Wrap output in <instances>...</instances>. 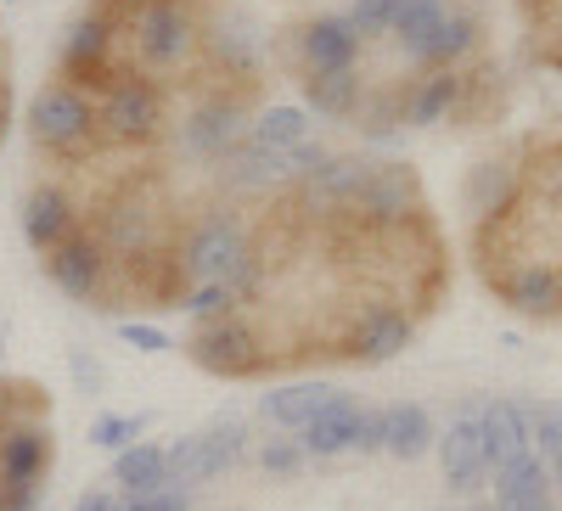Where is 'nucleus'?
Here are the masks:
<instances>
[{"mask_svg":"<svg viewBox=\"0 0 562 511\" xmlns=\"http://www.w3.org/2000/svg\"><path fill=\"white\" fill-rule=\"evenodd\" d=\"M52 428L40 422H12L0 428V489H40V478L52 473Z\"/></svg>","mask_w":562,"mask_h":511,"instance_id":"9","label":"nucleus"},{"mask_svg":"<svg viewBox=\"0 0 562 511\" xmlns=\"http://www.w3.org/2000/svg\"><path fill=\"white\" fill-rule=\"evenodd\" d=\"M68 371H74V383H79L85 394H102V365L90 360L85 349H74V354H68Z\"/></svg>","mask_w":562,"mask_h":511,"instance_id":"27","label":"nucleus"},{"mask_svg":"<svg viewBox=\"0 0 562 511\" xmlns=\"http://www.w3.org/2000/svg\"><path fill=\"white\" fill-rule=\"evenodd\" d=\"M119 511H192L186 489H158V495H130Z\"/></svg>","mask_w":562,"mask_h":511,"instance_id":"26","label":"nucleus"},{"mask_svg":"<svg viewBox=\"0 0 562 511\" xmlns=\"http://www.w3.org/2000/svg\"><path fill=\"white\" fill-rule=\"evenodd\" d=\"M479 439H484V467L490 478L506 473L512 461H524L535 444H529V410L512 405V399H490L479 405Z\"/></svg>","mask_w":562,"mask_h":511,"instance_id":"12","label":"nucleus"},{"mask_svg":"<svg viewBox=\"0 0 562 511\" xmlns=\"http://www.w3.org/2000/svg\"><path fill=\"white\" fill-rule=\"evenodd\" d=\"M490 287L518 309V315H562V264L518 259L490 275Z\"/></svg>","mask_w":562,"mask_h":511,"instance_id":"10","label":"nucleus"},{"mask_svg":"<svg viewBox=\"0 0 562 511\" xmlns=\"http://www.w3.org/2000/svg\"><path fill=\"white\" fill-rule=\"evenodd\" d=\"M360 90H366V73H360V63H355V68H344V73L304 79V102H310L321 118H355Z\"/></svg>","mask_w":562,"mask_h":511,"instance_id":"18","label":"nucleus"},{"mask_svg":"<svg viewBox=\"0 0 562 511\" xmlns=\"http://www.w3.org/2000/svg\"><path fill=\"white\" fill-rule=\"evenodd\" d=\"M259 467H265L270 478H293V473L304 467V444H288V439L259 444Z\"/></svg>","mask_w":562,"mask_h":511,"instance_id":"24","label":"nucleus"},{"mask_svg":"<svg viewBox=\"0 0 562 511\" xmlns=\"http://www.w3.org/2000/svg\"><path fill=\"white\" fill-rule=\"evenodd\" d=\"M495 511H551V473L535 450L495 473Z\"/></svg>","mask_w":562,"mask_h":511,"instance_id":"15","label":"nucleus"},{"mask_svg":"<svg viewBox=\"0 0 562 511\" xmlns=\"http://www.w3.org/2000/svg\"><path fill=\"white\" fill-rule=\"evenodd\" d=\"M288 52H293V68H299V84H304V79H321V73L355 68L360 52H366V39L349 23V12H321V18H304L288 34Z\"/></svg>","mask_w":562,"mask_h":511,"instance_id":"4","label":"nucleus"},{"mask_svg":"<svg viewBox=\"0 0 562 511\" xmlns=\"http://www.w3.org/2000/svg\"><path fill=\"white\" fill-rule=\"evenodd\" d=\"M45 275H52L57 293H68L74 304H97V309H108V293H113L119 264H113V253L102 248L97 230L79 225L57 253H45Z\"/></svg>","mask_w":562,"mask_h":511,"instance_id":"3","label":"nucleus"},{"mask_svg":"<svg viewBox=\"0 0 562 511\" xmlns=\"http://www.w3.org/2000/svg\"><path fill=\"white\" fill-rule=\"evenodd\" d=\"M180 270H186V282H225V287H237L248 264H254V230L231 214V208H209L203 219H192L180 230Z\"/></svg>","mask_w":562,"mask_h":511,"instance_id":"2","label":"nucleus"},{"mask_svg":"<svg viewBox=\"0 0 562 511\" xmlns=\"http://www.w3.org/2000/svg\"><path fill=\"white\" fill-rule=\"evenodd\" d=\"M79 225H85V208H79V197L68 192L63 180H40L34 192L23 197V242H29L40 259L57 253Z\"/></svg>","mask_w":562,"mask_h":511,"instance_id":"8","label":"nucleus"},{"mask_svg":"<svg viewBox=\"0 0 562 511\" xmlns=\"http://www.w3.org/2000/svg\"><path fill=\"white\" fill-rule=\"evenodd\" d=\"M529 444H540V461L562 455V399H535L529 405Z\"/></svg>","mask_w":562,"mask_h":511,"instance_id":"21","label":"nucleus"},{"mask_svg":"<svg viewBox=\"0 0 562 511\" xmlns=\"http://www.w3.org/2000/svg\"><path fill=\"white\" fill-rule=\"evenodd\" d=\"M360 455H378L383 450V410H366V422H360Z\"/></svg>","mask_w":562,"mask_h":511,"instance_id":"28","label":"nucleus"},{"mask_svg":"<svg viewBox=\"0 0 562 511\" xmlns=\"http://www.w3.org/2000/svg\"><path fill=\"white\" fill-rule=\"evenodd\" d=\"M180 309L192 315V327H209V320L237 315V309H243V298H237V287H225V282H198V287H186Z\"/></svg>","mask_w":562,"mask_h":511,"instance_id":"20","label":"nucleus"},{"mask_svg":"<svg viewBox=\"0 0 562 511\" xmlns=\"http://www.w3.org/2000/svg\"><path fill=\"white\" fill-rule=\"evenodd\" d=\"M248 141H259V147H276V152H293L299 141H310V113L304 107H265L259 118H254V129H248Z\"/></svg>","mask_w":562,"mask_h":511,"instance_id":"19","label":"nucleus"},{"mask_svg":"<svg viewBox=\"0 0 562 511\" xmlns=\"http://www.w3.org/2000/svg\"><path fill=\"white\" fill-rule=\"evenodd\" d=\"M186 354H192V365H203L209 377H254V371H265L259 332L243 309L225 315V320H209V327H192Z\"/></svg>","mask_w":562,"mask_h":511,"instance_id":"5","label":"nucleus"},{"mask_svg":"<svg viewBox=\"0 0 562 511\" xmlns=\"http://www.w3.org/2000/svg\"><path fill=\"white\" fill-rule=\"evenodd\" d=\"M248 455V433L237 422H220L209 433H186L169 444V489H198V484H214L225 478L237 461Z\"/></svg>","mask_w":562,"mask_h":511,"instance_id":"6","label":"nucleus"},{"mask_svg":"<svg viewBox=\"0 0 562 511\" xmlns=\"http://www.w3.org/2000/svg\"><path fill=\"white\" fill-rule=\"evenodd\" d=\"M473 511H495V506H473Z\"/></svg>","mask_w":562,"mask_h":511,"instance_id":"32","label":"nucleus"},{"mask_svg":"<svg viewBox=\"0 0 562 511\" xmlns=\"http://www.w3.org/2000/svg\"><path fill=\"white\" fill-rule=\"evenodd\" d=\"M29 135L45 158L57 163H90V158H108L102 152V135H97V96L52 79L29 102Z\"/></svg>","mask_w":562,"mask_h":511,"instance_id":"1","label":"nucleus"},{"mask_svg":"<svg viewBox=\"0 0 562 511\" xmlns=\"http://www.w3.org/2000/svg\"><path fill=\"white\" fill-rule=\"evenodd\" d=\"M434 444H439V439H434V416L422 410V405L400 399V405L383 410V455H394V461H422Z\"/></svg>","mask_w":562,"mask_h":511,"instance_id":"16","label":"nucleus"},{"mask_svg":"<svg viewBox=\"0 0 562 511\" xmlns=\"http://www.w3.org/2000/svg\"><path fill=\"white\" fill-rule=\"evenodd\" d=\"M119 343H130L135 354H169L175 338L164 327H147V320H119Z\"/></svg>","mask_w":562,"mask_h":511,"instance_id":"23","label":"nucleus"},{"mask_svg":"<svg viewBox=\"0 0 562 511\" xmlns=\"http://www.w3.org/2000/svg\"><path fill=\"white\" fill-rule=\"evenodd\" d=\"M439 450V473L456 495H479L490 467H484V439H479V410L456 416V422L445 428V439L434 444Z\"/></svg>","mask_w":562,"mask_h":511,"instance_id":"11","label":"nucleus"},{"mask_svg":"<svg viewBox=\"0 0 562 511\" xmlns=\"http://www.w3.org/2000/svg\"><path fill=\"white\" fill-rule=\"evenodd\" d=\"M360 422H366V405H355V394H338V399L299 433V444H304V455H321V461H326V455H349V450L360 444Z\"/></svg>","mask_w":562,"mask_h":511,"instance_id":"13","label":"nucleus"},{"mask_svg":"<svg viewBox=\"0 0 562 511\" xmlns=\"http://www.w3.org/2000/svg\"><path fill=\"white\" fill-rule=\"evenodd\" d=\"M113 484H124V495H158V489H169V450L135 439L130 450L113 455Z\"/></svg>","mask_w":562,"mask_h":511,"instance_id":"17","label":"nucleus"},{"mask_svg":"<svg viewBox=\"0 0 562 511\" xmlns=\"http://www.w3.org/2000/svg\"><path fill=\"white\" fill-rule=\"evenodd\" d=\"M546 473H551V489H562V455H551V461H546Z\"/></svg>","mask_w":562,"mask_h":511,"instance_id":"31","label":"nucleus"},{"mask_svg":"<svg viewBox=\"0 0 562 511\" xmlns=\"http://www.w3.org/2000/svg\"><path fill=\"white\" fill-rule=\"evenodd\" d=\"M124 500L119 495H108V489H85L79 500H74V511H119Z\"/></svg>","mask_w":562,"mask_h":511,"instance_id":"30","label":"nucleus"},{"mask_svg":"<svg viewBox=\"0 0 562 511\" xmlns=\"http://www.w3.org/2000/svg\"><path fill=\"white\" fill-rule=\"evenodd\" d=\"M411 338H416L411 309H400L394 298H366V309L349 315L338 354H349V360H360V365H389L394 354L411 349Z\"/></svg>","mask_w":562,"mask_h":511,"instance_id":"7","label":"nucleus"},{"mask_svg":"<svg viewBox=\"0 0 562 511\" xmlns=\"http://www.w3.org/2000/svg\"><path fill=\"white\" fill-rule=\"evenodd\" d=\"M389 18H394V0H349V23L360 29V39L389 34Z\"/></svg>","mask_w":562,"mask_h":511,"instance_id":"25","label":"nucleus"},{"mask_svg":"<svg viewBox=\"0 0 562 511\" xmlns=\"http://www.w3.org/2000/svg\"><path fill=\"white\" fill-rule=\"evenodd\" d=\"M140 433H147V416H97V422H90V444L97 450H130Z\"/></svg>","mask_w":562,"mask_h":511,"instance_id":"22","label":"nucleus"},{"mask_svg":"<svg viewBox=\"0 0 562 511\" xmlns=\"http://www.w3.org/2000/svg\"><path fill=\"white\" fill-rule=\"evenodd\" d=\"M0 511H40V489H0Z\"/></svg>","mask_w":562,"mask_h":511,"instance_id":"29","label":"nucleus"},{"mask_svg":"<svg viewBox=\"0 0 562 511\" xmlns=\"http://www.w3.org/2000/svg\"><path fill=\"white\" fill-rule=\"evenodd\" d=\"M338 394H344V388H333V383H288V388H270V394L259 399V410H265V422H270V428L304 433V428H310Z\"/></svg>","mask_w":562,"mask_h":511,"instance_id":"14","label":"nucleus"}]
</instances>
